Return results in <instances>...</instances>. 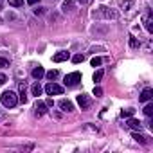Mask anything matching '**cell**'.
I'll list each match as a JSON object with an SVG mask.
<instances>
[{
    "label": "cell",
    "mask_w": 153,
    "mask_h": 153,
    "mask_svg": "<svg viewBox=\"0 0 153 153\" xmlns=\"http://www.w3.org/2000/svg\"><path fill=\"white\" fill-rule=\"evenodd\" d=\"M0 101H2V105H4L6 108H13V106L18 105V96H16L13 90H6V92L2 94V97H0Z\"/></svg>",
    "instance_id": "obj_1"
},
{
    "label": "cell",
    "mask_w": 153,
    "mask_h": 153,
    "mask_svg": "<svg viewBox=\"0 0 153 153\" xmlns=\"http://www.w3.org/2000/svg\"><path fill=\"white\" fill-rule=\"evenodd\" d=\"M45 92H47L49 96H61V94H63V87L58 85V83H54V81H51V83L45 85Z\"/></svg>",
    "instance_id": "obj_2"
},
{
    "label": "cell",
    "mask_w": 153,
    "mask_h": 153,
    "mask_svg": "<svg viewBox=\"0 0 153 153\" xmlns=\"http://www.w3.org/2000/svg\"><path fill=\"white\" fill-rule=\"evenodd\" d=\"M79 81H81V74L79 72H70V74L65 76V85L67 87H76Z\"/></svg>",
    "instance_id": "obj_3"
},
{
    "label": "cell",
    "mask_w": 153,
    "mask_h": 153,
    "mask_svg": "<svg viewBox=\"0 0 153 153\" xmlns=\"http://www.w3.org/2000/svg\"><path fill=\"white\" fill-rule=\"evenodd\" d=\"M78 105L81 106V110H88V108H90V105H92V101H90V97H88V96L81 94V96H78Z\"/></svg>",
    "instance_id": "obj_4"
},
{
    "label": "cell",
    "mask_w": 153,
    "mask_h": 153,
    "mask_svg": "<svg viewBox=\"0 0 153 153\" xmlns=\"http://www.w3.org/2000/svg\"><path fill=\"white\" fill-rule=\"evenodd\" d=\"M151 97H153V88H144L140 92V96H139V101L140 103H148V101H151Z\"/></svg>",
    "instance_id": "obj_5"
},
{
    "label": "cell",
    "mask_w": 153,
    "mask_h": 153,
    "mask_svg": "<svg viewBox=\"0 0 153 153\" xmlns=\"http://www.w3.org/2000/svg\"><path fill=\"white\" fill-rule=\"evenodd\" d=\"M68 58H70V54H68V52H65V51H61V52H56V54L52 56V61L59 63V61H67Z\"/></svg>",
    "instance_id": "obj_6"
},
{
    "label": "cell",
    "mask_w": 153,
    "mask_h": 153,
    "mask_svg": "<svg viewBox=\"0 0 153 153\" xmlns=\"http://www.w3.org/2000/svg\"><path fill=\"white\" fill-rule=\"evenodd\" d=\"M59 108H61V112H72L74 110V105L68 99H61L59 101Z\"/></svg>",
    "instance_id": "obj_7"
},
{
    "label": "cell",
    "mask_w": 153,
    "mask_h": 153,
    "mask_svg": "<svg viewBox=\"0 0 153 153\" xmlns=\"http://www.w3.org/2000/svg\"><path fill=\"white\" fill-rule=\"evenodd\" d=\"M45 112H47V105L42 103V101H36V105H34V114H36V115H43Z\"/></svg>",
    "instance_id": "obj_8"
},
{
    "label": "cell",
    "mask_w": 153,
    "mask_h": 153,
    "mask_svg": "<svg viewBox=\"0 0 153 153\" xmlns=\"http://www.w3.org/2000/svg\"><path fill=\"white\" fill-rule=\"evenodd\" d=\"M128 128H131V130H140L142 128V123L140 121H137V119H133V117H128Z\"/></svg>",
    "instance_id": "obj_9"
},
{
    "label": "cell",
    "mask_w": 153,
    "mask_h": 153,
    "mask_svg": "<svg viewBox=\"0 0 153 153\" xmlns=\"http://www.w3.org/2000/svg\"><path fill=\"white\" fill-rule=\"evenodd\" d=\"M101 13H103V16L105 18H112V20H115L119 15L115 13V11H112V9H108V7H101Z\"/></svg>",
    "instance_id": "obj_10"
},
{
    "label": "cell",
    "mask_w": 153,
    "mask_h": 153,
    "mask_svg": "<svg viewBox=\"0 0 153 153\" xmlns=\"http://www.w3.org/2000/svg\"><path fill=\"white\" fill-rule=\"evenodd\" d=\"M43 76H45V70H43V67H36V68H33V78L34 79H42L43 78Z\"/></svg>",
    "instance_id": "obj_11"
},
{
    "label": "cell",
    "mask_w": 153,
    "mask_h": 153,
    "mask_svg": "<svg viewBox=\"0 0 153 153\" xmlns=\"http://www.w3.org/2000/svg\"><path fill=\"white\" fill-rule=\"evenodd\" d=\"M18 101L20 103H27V96H25V83H20V96H18Z\"/></svg>",
    "instance_id": "obj_12"
},
{
    "label": "cell",
    "mask_w": 153,
    "mask_h": 153,
    "mask_svg": "<svg viewBox=\"0 0 153 153\" xmlns=\"http://www.w3.org/2000/svg\"><path fill=\"white\" fill-rule=\"evenodd\" d=\"M61 9H63V13L72 11V9H74V2H72V0H65V2L61 4Z\"/></svg>",
    "instance_id": "obj_13"
},
{
    "label": "cell",
    "mask_w": 153,
    "mask_h": 153,
    "mask_svg": "<svg viewBox=\"0 0 153 153\" xmlns=\"http://www.w3.org/2000/svg\"><path fill=\"white\" fill-rule=\"evenodd\" d=\"M146 29H148V33H153V18H151V13L146 16Z\"/></svg>",
    "instance_id": "obj_14"
},
{
    "label": "cell",
    "mask_w": 153,
    "mask_h": 153,
    "mask_svg": "<svg viewBox=\"0 0 153 153\" xmlns=\"http://www.w3.org/2000/svg\"><path fill=\"white\" fill-rule=\"evenodd\" d=\"M31 92H33V96H42V87H40V83H34L33 87H31Z\"/></svg>",
    "instance_id": "obj_15"
},
{
    "label": "cell",
    "mask_w": 153,
    "mask_h": 153,
    "mask_svg": "<svg viewBox=\"0 0 153 153\" xmlns=\"http://www.w3.org/2000/svg\"><path fill=\"white\" fill-rule=\"evenodd\" d=\"M144 115H146V117H151V115H153V103H148V105L144 106Z\"/></svg>",
    "instance_id": "obj_16"
},
{
    "label": "cell",
    "mask_w": 153,
    "mask_h": 153,
    "mask_svg": "<svg viewBox=\"0 0 153 153\" xmlns=\"http://www.w3.org/2000/svg\"><path fill=\"white\" fill-rule=\"evenodd\" d=\"M103 76H105V72H103L101 68H99V70H96V72H94V81H96V83H99V81L103 79Z\"/></svg>",
    "instance_id": "obj_17"
},
{
    "label": "cell",
    "mask_w": 153,
    "mask_h": 153,
    "mask_svg": "<svg viewBox=\"0 0 153 153\" xmlns=\"http://www.w3.org/2000/svg\"><path fill=\"white\" fill-rule=\"evenodd\" d=\"M133 139H135L137 142H140V144H148L146 137H144V135H140V133H133Z\"/></svg>",
    "instance_id": "obj_18"
},
{
    "label": "cell",
    "mask_w": 153,
    "mask_h": 153,
    "mask_svg": "<svg viewBox=\"0 0 153 153\" xmlns=\"http://www.w3.org/2000/svg\"><path fill=\"white\" fill-rule=\"evenodd\" d=\"M9 2V6H13V7H22L24 6V0H7Z\"/></svg>",
    "instance_id": "obj_19"
},
{
    "label": "cell",
    "mask_w": 153,
    "mask_h": 153,
    "mask_svg": "<svg viewBox=\"0 0 153 153\" xmlns=\"http://www.w3.org/2000/svg\"><path fill=\"white\" fill-rule=\"evenodd\" d=\"M133 112H135L133 108H126V110H123V112H121V115H123V117H131V115H133Z\"/></svg>",
    "instance_id": "obj_20"
},
{
    "label": "cell",
    "mask_w": 153,
    "mask_h": 153,
    "mask_svg": "<svg viewBox=\"0 0 153 153\" xmlns=\"http://www.w3.org/2000/svg\"><path fill=\"white\" fill-rule=\"evenodd\" d=\"M47 78H49L51 81L56 79V78H58V70H49V72H47Z\"/></svg>",
    "instance_id": "obj_21"
},
{
    "label": "cell",
    "mask_w": 153,
    "mask_h": 153,
    "mask_svg": "<svg viewBox=\"0 0 153 153\" xmlns=\"http://www.w3.org/2000/svg\"><path fill=\"white\" fill-rule=\"evenodd\" d=\"M90 63H92V67H99V65H101V63H103V59H101V58H97V56H96V58H92V61H90Z\"/></svg>",
    "instance_id": "obj_22"
},
{
    "label": "cell",
    "mask_w": 153,
    "mask_h": 153,
    "mask_svg": "<svg viewBox=\"0 0 153 153\" xmlns=\"http://www.w3.org/2000/svg\"><path fill=\"white\" fill-rule=\"evenodd\" d=\"M83 59H85V56H83V54H76V56L72 58V61H74V63H81Z\"/></svg>",
    "instance_id": "obj_23"
},
{
    "label": "cell",
    "mask_w": 153,
    "mask_h": 153,
    "mask_svg": "<svg viewBox=\"0 0 153 153\" xmlns=\"http://www.w3.org/2000/svg\"><path fill=\"white\" fill-rule=\"evenodd\" d=\"M6 67H9V59L0 58V68H6Z\"/></svg>",
    "instance_id": "obj_24"
},
{
    "label": "cell",
    "mask_w": 153,
    "mask_h": 153,
    "mask_svg": "<svg viewBox=\"0 0 153 153\" xmlns=\"http://www.w3.org/2000/svg\"><path fill=\"white\" fill-rule=\"evenodd\" d=\"M94 96H96V97H101V96H103V88H101V87H96V88H94Z\"/></svg>",
    "instance_id": "obj_25"
},
{
    "label": "cell",
    "mask_w": 153,
    "mask_h": 153,
    "mask_svg": "<svg viewBox=\"0 0 153 153\" xmlns=\"http://www.w3.org/2000/svg\"><path fill=\"white\" fill-rule=\"evenodd\" d=\"M130 45H131V47H133V49H137V47H139V45H140V43H139V42H137V40H135V38H130Z\"/></svg>",
    "instance_id": "obj_26"
},
{
    "label": "cell",
    "mask_w": 153,
    "mask_h": 153,
    "mask_svg": "<svg viewBox=\"0 0 153 153\" xmlns=\"http://www.w3.org/2000/svg\"><path fill=\"white\" fill-rule=\"evenodd\" d=\"M131 7V2H130V0H126V2H123V9L126 11V9H130Z\"/></svg>",
    "instance_id": "obj_27"
},
{
    "label": "cell",
    "mask_w": 153,
    "mask_h": 153,
    "mask_svg": "<svg viewBox=\"0 0 153 153\" xmlns=\"http://www.w3.org/2000/svg\"><path fill=\"white\" fill-rule=\"evenodd\" d=\"M6 81H7V78H6V76H4V74H0V85H4Z\"/></svg>",
    "instance_id": "obj_28"
},
{
    "label": "cell",
    "mask_w": 153,
    "mask_h": 153,
    "mask_svg": "<svg viewBox=\"0 0 153 153\" xmlns=\"http://www.w3.org/2000/svg\"><path fill=\"white\" fill-rule=\"evenodd\" d=\"M36 2H40V0H27V4H29V6H34Z\"/></svg>",
    "instance_id": "obj_29"
},
{
    "label": "cell",
    "mask_w": 153,
    "mask_h": 153,
    "mask_svg": "<svg viewBox=\"0 0 153 153\" xmlns=\"http://www.w3.org/2000/svg\"><path fill=\"white\" fill-rule=\"evenodd\" d=\"M45 105H47V106H54V101H52V99H47V103H45Z\"/></svg>",
    "instance_id": "obj_30"
},
{
    "label": "cell",
    "mask_w": 153,
    "mask_h": 153,
    "mask_svg": "<svg viewBox=\"0 0 153 153\" xmlns=\"http://www.w3.org/2000/svg\"><path fill=\"white\" fill-rule=\"evenodd\" d=\"M79 2H88V0H79Z\"/></svg>",
    "instance_id": "obj_31"
}]
</instances>
